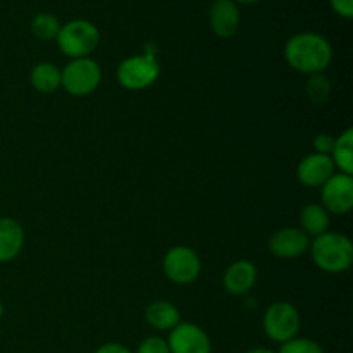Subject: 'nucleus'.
<instances>
[{
	"mask_svg": "<svg viewBox=\"0 0 353 353\" xmlns=\"http://www.w3.org/2000/svg\"><path fill=\"white\" fill-rule=\"evenodd\" d=\"M102 81V69L99 62L90 57L71 59L61 71V86L72 97L92 95Z\"/></svg>",
	"mask_w": 353,
	"mask_h": 353,
	"instance_id": "4",
	"label": "nucleus"
},
{
	"mask_svg": "<svg viewBox=\"0 0 353 353\" xmlns=\"http://www.w3.org/2000/svg\"><path fill=\"white\" fill-rule=\"evenodd\" d=\"M168 347L171 353H212V343L205 331L193 323H179L169 331Z\"/></svg>",
	"mask_w": 353,
	"mask_h": 353,
	"instance_id": "9",
	"label": "nucleus"
},
{
	"mask_svg": "<svg viewBox=\"0 0 353 353\" xmlns=\"http://www.w3.org/2000/svg\"><path fill=\"white\" fill-rule=\"evenodd\" d=\"M334 174V164L330 155L323 154H310L300 161L296 168V178L303 186L309 188H317L323 186L331 176Z\"/></svg>",
	"mask_w": 353,
	"mask_h": 353,
	"instance_id": "12",
	"label": "nucleus"
},
{
	"mask_svg": "<svg viewBox=\"0 0 353 353\" xmlns=\"http://www.w3.org/2000/svg\"><path fill=\"white\" fill-rule=\"evenodd\" d=\"M331 161L334 168L340 169L343 174H353V130L348 128L334 140V147L331 150Z\"/></svg>",
	"mask_w": 353,
	"mask_h": 353,
	"instance_id": "18",
	"label": "nucleus"
},
{
	"mask_svg": "<svg viewBox=\"0 0 353 353\" xmlns=\"http://www.w3.org/2000/svg\"><path fill=\"white\" fill-rule=\"evenodd\" d=\"M137 353H171V352H169L168 341L162 340L161 336H148L141 341Z\"/></svg>",
	"mask_w": 353,
	"mask_h": 353,
	"instance_id": "22",
	"label": "nucleus"
},
{
	"mask_svg": "<svg viewBox=\"0 0 353 353\" xmlns=\"http://www.w3.org/2000/svg\"><path fill=\"white\" fill-rule=\"evenodd\" d=\"M331 7L338 16L350 19L353 17V0H330Z\"/></svg>",
	"mask_w": 353,
	"mask_h": 353,
	"instance_id": "24",
	"label": "nucleus"
},
{
	"mask_svg": "<svg viewBox=\"0 0 353 353\" xmlns=\"http://www.w3.org/2000/svg\"><path fill=\"white\" fill-rule=\"evenodd\" d=\"M210 30L219 38H231L238 33L241 23L240 9L233 0H214L209 10Z\"/></svg>",
	"mask_w": 353,
	"mask_h": 353,
	"instance_id": "11",
	"label": "nucleus"
},
{
	"mask_svg": "<svg viewBox=\"0 0 353 353\" xmlns=\"http://www.w3.org/2000/svg\"><path fill=\"white\" fill-rule=\"evenodd\" d=\"M247 353H276V352H272L271 348H265V347H257V348H252V350H248Z\"/></svg>",
	"mask_w": 353,
	"mask_h": 353,
	"instance_id": "26",
	"label": "nucleus"
},
{
	"mask_svg": "<svg viewBox=\"0 0 353 353\" xmlns=\"http://www.w3.org/2000/svg\"><path fill=\"white\" fill-rule=\"evenodd\" d=\"M24 247V230L12 217H0V264L14 261Z\"/></svg>",
	"mask_w": 353,
	"mask_h": 353,
	"instance_id": "14",
	"label": "nucleus"
},
{
	"mask_svg": "<svg viewBox=\"0 0 353 353\" xmlns=\"http://www.w3.org/2000/svg\"><path fill=\"white\" fill-rule=\"evenodd\" d=\"M278 353H324V350L317 341L296 336L283 343Z\"/></svg>",
	"mask_w": 353,
	"mask_h": 353,
	"instance_id": "21",
	"label": "nucleus"
},
{
	"mask_svg": "<svg viewBox=\"0 0 353 353\" xmlns=\"http://www.w3.org/2000/svg\"><path fill=\"white\" fill-rule=\"evenodd\" d=\"M61 26L62 24L59 23V19L54 14L40 12L33 17V21H31V33H33L38 40L50 41L57 38Z\"/></svg>",
	"mask_w": 353,
	"mask_h": 353,
	"instance_id": "19",
	"label": "nucleus"
},
{
	"mask_svg": "<svg viewBox=\"0 0 353 353\" xmlns=\"http://www.w3.org/2000/svg\"><path fill=\"white\" fill-rule=\"evenodd\" d=\"M334 140L331 134L327 133H319L316 138H314V148H316V154H323V155H331V150L334 147Z\"/></svg>",
	"mask_w": 353,
	"mask_h": 353,
	"instance_id": "23",
	"label": "nucleus"
},
{
	"mask_svg": "<svg viewBox=\"0 0 353 353\" xmlns=\"http://www.w3.org/2000/svg\"><path fill=\"white\" fill-rule=\"evenodd\" d=\"M30 83L37 92L54 93L61 86V69L50 62H40L31 69Z\"/></svg>",
	"mask_w": 353,
	"mask_h": 353,
	"instance_id": "17",
	"label": "nucleus"
},
{
	"mask_svg": "<svg viewBox=\"0 0 353 353\" xmlns=\"http://www.w3.org/2000/svg\"><path fill=\"white\" fill-rule=\"evenodd\" d=\"M2 316H3V305L2 302H0V319H2Z\"/></svg>",
	"mask_w": 353,
	"mask_h": 353,
	"instance_id": "28",
	"label": "nucleus"
},
{
	"mask_svg": "<svg viewBox=\"0 0 353 353\" xmlns=\"http://www.w3.org/2000/svg\"><path fill=\"white\" fill-rule=\"evenodd\" d=\"M330 212L321 203H307L300 212V230L307 236H321L330 230Z\"/></svg>",
	"mask_w": 353,
	"mask_h": 353,
	"instance_id": "16",
	"label": "nucleus"
},
{
	"mask_svg": "<svg viewBox=\"0 0 353 353\" xmlns=\"http://www.w3.org/2000/svg\"><path fill=\"white\" fill-rule=\"evenodd\" d=\"M262 326L269 340L283 345L299 336L300 314L290 302H276L265 310Z\"/></svg>",
	"mask_w": 353,
	"mask_h": 353,
	"instance_id": "6",
	"label": "nucleus"
},
{
	"mask_svg": "<svg viewBox=\"0 0 353 353\" xmlns=\"http://www.w3.org/2000/svg\"><path fill=\"white\" fill-rule=\"evenodd\" d=\"M164 274L176 285H190L195 281L202 271V262L195 250L188 247H172L164 255Z\"/></svg>",
	"mask_w": 353,
	"mask_h": 353,
	"instance_id": "7",
	"label": "nucleus"
},
{
	"mask_svg": "<svg viewBox=\"0 0 353 353\" xmlns=\"http://www.w3.org/2000/svg\"><path fill=\"white\" fill-rule=\"evenodd\" d=\"M310 247V238L300 228H283L269 240V250L279 259H296L305 254Z\"/></svg>",
	"mask_w": 353,
	"mask_h": 353,
	"instance_id": "10",
	"label": "nucleus"
},
{
	"mask_svg": "<svg viewBox=\"0 0 353 353\" xmlns=\"http://www.w3.org/2000/svg\"><path fill=\"white\" fill-rule=\"evenodd\" d=\"M234 3H241V6H250V3H257L259 0H233Z\"/></svg>",
	"mask_w": 353,
	"mask_h": 353,
	"instance_id": "27",
	"label": "nucleus"
},
{
	"mask_svg": "<svg viewBox=\"0 0 353 353\" xmlns=\"http://www.w3.org/2000/svg\"><path fill=\"white\" fill-rule=\"evenodd\" d=\"M161 74V64L154 52L124 59L117 68V81L126 90H145L154 85Z\"/></svg>",
	"mask_w": 353,
	"mask_h": 353,
	"instance_id": "5",
	"label": "nucleus"
},
{
	"mask_svg": "<svg viewBox=\"0 0 353 353\" xmlns=\"http://www.w3.org/2000/svg\"><path fill=\"white\" fill-rule=\"evenodd\" d=\"M321 205L330 214H347L353 207V178L352 174L338 172L321 186Z\"/></svg>",
	"mask_w": 353,
	"mask_h": 353,
	"instance_id": "8",
	"label": "nucleus"
},
{
	"mask_svg": "<svg viewBox=\"0 0 353 353\" xmlns=\"http://www.w3.org/2000/svg\"><path fill=\"white\" fill-rule=\"evenodd\" d=\"M95 353H133L130 348H126L124 345L119 343H105L102 347H99Z\"/></svg>",
	"mask_w": 353,
	"mask_h": 353,
	"instance_id": "25",
	"label": "nucleus"
},
{
	"mask_svg": "<svg viewBox=\"0 0 353 353\" xmlns=\"http://www.w3.org/2000/svg\"><path fill=\"white\" fill-rule=\"evenodd\" d=\"M307 95L314 103L321 105L326 102L331 95V81L324 72L321 74H310L309 81H307Z\"/></svg>",
	"mask_w": 353,
	"mask_h": 353,
	"instance_id": "20",
	"label": "nucleus"
},
{
	"mask_svg": "<svg viewBox=\"0 0 353 353\" xmlns=\"http://www.w3.org/2000/svg\"><path fill=\"white\" fill-rule=\"evenodd\" d=\"M285 59L290 68L302 74H321L333 61V48L321 34L303 31L286 41Z\"/></svg>",
	"mask_w": 353,
	"mask_h": 353,
	"instance_id": "1",
	"label": "nucleus"
},
{
	"mask_svg": "<svg viewBox=\"0 0 353 353\" xmlns=\"http://www.w3.org/2000/svg\"><path fill=\"white\" fill-rule=\"evenodd\" d=\"M312 259L317 268L330 274L348 271L353 264V245L350 238L341 233H327L314 238L310 245Z\"/></svg>",
	"mask_w": 353,
	"mask_h": 353,
	"instance_id": "2",
	"label": "nucleus"
},
{
	"mask_svg": "<svg viewBox=\"0 0 353 353\" xmlns=\"http://www.w3.org/2000/svg\"><path fill=\"white\" fill-rule=\"evenodd\" d=\"M59 48L71 59L88 57L100 41V31L93 23L86 19H72L61 26L57 38Z\"/></svg>",
	"mask_w": 353,
	"mask_h": 353,
	"instance_id": "3",
	"label": "nucleus"
},
{
	"mask_svg": "<svg viewBox=\"0 0 353 353\" xmlns=\"http://www.w3.org/2000/svg\"><path fill=\"white\" fill-rule=\"evenodd\" d=\"M145 319L154 330L157 331H171L179 324V310L165 300L152 302L145 310Z\"/></svg>",
	"mask_w": 353,
	"mask_h": 353,
	"instance_id": "15",
	"label": "nucleus"
},
{
	"mask_svg": "<svg viewBox=\"0 0 353 353\" xmlns=\"http://www.w3.org/2000/svg\"><path fill=\"white\" fill-rule=\"evenodd\" d=\"M257 281V268L250 261H236L226 269L224 290L231 295H247Z\"/></svg>",
	"mask_w": 353,
	"mask_h": 353,
	"instance_id": "13",
	"label": "nucleus"
}]
</instances>
